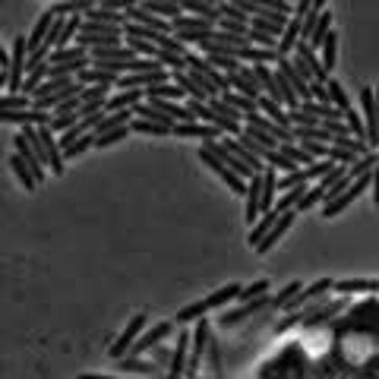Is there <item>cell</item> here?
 Wrapping results in <instances>:
<instances>
[{"instance_id": "1f68e13d", "label": "cell", "mask_w": 379, "mask_h": 379, "mask_svg": "<svg viewBox=\"0 0 379 379\" xmlns=\"http://www.w3.org/2000/svg\"><path fill=\"white\" fill-rule=\"evenodd\" d=\"M177 32H215V26L212 23H206V19H196V16H177L171 23V35H177Z\"/></svg>"}, {"instance_id": "44dd1931", "label": "cell", "mask_w": 379, "mask_h": 379, "mask_svg": "<svg viewBox=\"0 0 379 379\" xmlns=\"http://www.w3.org/2000/svg\"><path fill=\"white\" fill-rule=\"evenodd\" d=\"M54 13H51V10H45V13H41V16H38V23H35L32 26V32H28L26 35V45H28V54H32V51H38L41 45H45V38H48V32H51V26H54Z\"/></svg>"}, {"instance_id": "bcb514c9", "label": "cell", "mask_w": 379, "mask_h": 379, "mask_svg": "<svg viewBox=\"0 0 379 379\" xmlns=\"http://www.w3.org/2000/svg\"><path fill=\"white\" fill-rule=\"evenodd\" d=\"M95 145V136L92 133H85L83 140H76L73 145H67V149H63V162H67V158H79V155H85V152H89Z\"/></svg>"}, {"instance_id": "d6a6232c", "label": "cell", "mask_w": 379, "mask_h": 379, "mask_svg": "<svg viewBox=\"0 0 379 379\" xmlns=\"http://www.w3.org/2000/svg\"><path fill=\"white\" fill-rule=\"evenodd\" d=\"M10 165H13V174H16V180H19V184H23V187L28 190V193H35V190H38V180H35L32 167H28V165L23 162V158L16 155V152L10 155Z\"/></svg>"}, {"instance_id": "83f0119b", "label": "cell", "mask_w": 379, "mask_h": 379, "mask_svg": "<svg viewBox=\"0 0 379 379\" xmlns=\"http://www.w3.org/2000/svg\"><path fill=\"white\" fill-rule=\"evenodd\" d=\"M338 38H341V35L332 28V32L326 35V41L319 45V63H323L326 73H332L335 70V61H338Z\"/></svg>"}, {"instance_id": "b9f144b4", "label": "cell", "mask_w": 379, "mask_h": 379, "mask_svg": "<svg viewBox=\"0 0 379 379\" xmlns=\"http://www.w3.org/2000/svg\"><path fill=\"white\" fill-rule=\"evenodd\" d=\"M269 291H272V284H269V279H256L253 284H246L244 291H240L237 301L240 303H250V301H259V297H266Z\"/></svg>"}, {"instance_id": "91938a15", "label": "cell", "mask_w": 379, "mask_h": 379, "mask_svg": "<svg viewBox=\"0 0 379 379\" xmlns=\"http://www.w3.org/2000/svg\"><path fill=\"white\" fill-rule=\"evenodd\" d=\"M373 101H376V111H379V83H376V89H373Z\"/></svg>"}, {"instance_id": "ee69618b", "label": "cell", "mask_w": 379, "mask_h": 379, "mask_svg": "<svg viewBox=\"0 0 379 379\" xmlns=\"http://www.w3.org/2000/svg\"><path fill=\"white\" fill-rule=\"evenodd\" d=\"M279 152H281L284 158H291V162H294L297 167H310V165H313V158L301 149V145H294V142H281V149H279Z\"/></svg>"}, {"instance_id": "f1b7e54d", "label": "cell", "mask_w": 379, "mask_h": 379, "mask_svg": "<svg viewBox=\"0 0 379 379\" xmlns=\"http://www.w3.org/2000/svg\"><path fill=\"white\" fill-rule=\"evenodd\" d=\"M79 83H83V85H105V89H111V85H118V83H120V76H114L111 70L89 67L85 73H79Z\"/></svg>"}, {"instance_id": "4fadbf2b", "label": "cell", "mask_w": 379, "mask_h": 379, "mask_svg": "<svg viewBox=\"0 0 379 379\" xmlns=\"http://www.w3.org/2000/svg\"><path fill=\"white\" fill-rule=\"evenodd\" d=\"M145 95L140 89H120L111 92V98L105 101V114H118V111H133L136 105H142Z\"/></svg>"}, {"instance_id": "7c38bea8", "label": "cell", "mask_w": 379, "mask_h": 379, "mask_svg": "<svg viewBox=\"0 0 379 379\" xmlns=\"http://www.w3.org/2000/svg\"><path fill=\"white\" fill-rule=\"evenodd\" d=\"M294 57L303 63V67L310 70V76H313V83H329V73L323 70V63H319V54L313 51L307 41H297V48H294Z\"/></svg>"}, {"instance_id": "9f6ffc18", "label": "cell", "mask_w": 379, "mask_h": 379, "mask_svg": "<svg viewBox=\"0 0 379 379\" xmlns=\"http://www.w3.org/2000/svg\"><path fill=\"white\" fill-rule=\"evenodd\" d=\"M370 193H373V202L379 209V165L373 167V174H370Z\"/></svg>"}, {"instance_id": "db71d44e", "label": "cell", "mask_w": 379, "mask_h": 379, "mask_svg": "<svg viewBox=\"0 0 379 379\" xmlns=\"http://www.w3.org/2000/svg\"><path fill=\"white\" fill-rule=\"evenodd\" d=\"M209 360H212V373H218V367H222V354H218V345H215V338H209Z\"/></svg>"}, {"instance_id": "d590c367", "label": "cell", "mask_w": 379, "mask_h": 379, "mask_svg": "<svg viewBox=\"0 0 379 379\" xmlns=\"http://www.w3.org/2000/svg\"><path fill=\"white\" fill-rule=\"evenodd\" d=\"M332 19H335V16H332V10L326 6V10L319 13V23H316V28H313V38H310V48H313V51H319V45L326 41V35L332 32Z\"/></svg>"}, {"instance_id": "9a60e30c", "label": "cell", "mask_w": 379, "mask_h": 379, "mask_svg": "<svg viewBox=\"0 0 379 379\" xmlns=\"http://www.w3.org/2000/svg\"><path fill=\"white\" fill-rule=\"evenodd\" d=\"M332 284H335V279H316L313 284H303L301 294H297L294 301L288 303V313H301V310L313 301V297H319V294H326V291H332Z\"/></svg>"}, {"instance_id": "ffe728a7", "label": "cell", "mask_w": 379, "mask_h": 379, "mask_svg": "<svg viewBox=\"0 0 379 379\" xmlns=\"http://www.w3.org/2000/svg\"><path fill=\"white\" fill-rule=\"evenodd\" d=\"M345 297H341V301H332V303H326V307H313V310H301V323L303 326H307V329H313V326H323L326 323V319H329V316H335V313H341V310H345Z\"/></svg>"}, {"instance_id": "f5cc1de1", "label": "cell", "mask_w": 379, "mask_h": 379, "mask_svg": "<svg viewBox=\"0 0 379 379\" xmlns=\"http://www.w3.org/2000/svg\"><path fill=\"white\" fill-rule=\"evenodd\" d=\"M332 167H335V162H329V158H323V162H313L310 167H303V174H307V180H323L326 177V174H329L332 171Z\"/></svg>"}, {"instance_id": "3957f363", "label": "cell", "mask_w": 379, "mask_h": 379, "mask_svg": "<svg viewBox=\"0 0 379 379\" xmlns=\"http://www.w3.org/2000/svg\"><path fill=\"white\" fill-rule=\"evenodd\" d=\"M145 323H149V316L145 313H136L133 319H130L127 326H123V332L118 335V341H114L111 348H108V354L114 357V360H120V357H127L130 354V348L136 345V338L145 332Z\"/></svg>"}, {"instance_id": "680465c9", "label": "cell", "mask_w": 379, "mask_h": 379, "mask_svg": "<svg viewBox=\"0 0 379 379\" xmlns=\"http://www.w3.org/2000/svg\"><path fill=\"white\" fill-rule=\"evenodd\" d=\"M0 89H6V70H0Z\"/></svg>"}, {"instance_id": "836d02e7", "label": "cell", "mask_w": 379, "mask_h": 379, "mask_svg": "<svg viewBox=\"0 0 379 379\" xmlns=\"http://www.w3.org/2000/svg\"><path fill=\"white\" fill-rule=\"evenodd\" d=\"M222 101H224V105L234 108V111H237L244 120L250 118V114H256V111H259L256 101H253V98H244V95H237V92H224V95H222Z\"/></svg>"}, {"instance_id": "e0dca14e", "label": "cell", "mask_w": 379, "mask_h": 379, "mask_svg": "<svg viewBox=\"0 0 379 379\" xmlns=\"http://www.w3.org/2000/svg\"><path fill=\"white\" fill-rule=\"evenodd\" d=\"M114 370L118 373H127V376H158V363L152 360H142V357H120L114 360Z\"/></svg>"}, {"instance_id": "4316f807", "label": "cell", "mask_w": 379, "mask_h": 379, "mask_svg": "<svg viewBox=\"0 0 379 379\" xmlns=\"http://www.w3.org/2000/svg\"><path fill=\"white\" fill-rule=\"evenodd\" d=\"M301 19L303 16H291L288 26H284L281 41H279V61H281V57H291V51H294L297 41H301Z\"/></svg>"}, {"instance_id": "8fae6325", "label": "cell", "mask_w": 379, "mask_h": 379, "mask_svg": "<svg viewBox=\"0 0 379 379\" xmlns=\"http://www.w3.org/2000/svg\"><path fill=\"white\" fill-rule=\"evenodd\" d=\"M199 162H202V165H206V167H209V171H215V177H222V180H224V184H228L231 190H234V193H237V196H244V193H246V180H240V177H237V174H234V171H231V167H224L222 162H215V158H212V155H209V152H206V149H199Z\"/></svg>"}, {"instance_id": "d4e9b609", "label": "cell", "mask_w": 379, "mask_h": 379, "mask_svg": "<svg viewBox=\"0 0 379 379\" xmlns=\"http://www.w3.org/2000/svg\"><path fill=\"white\" fill-rule=\"evenodd\" d=\"M89 51L83 45H67V48H54L48 54V67H63V63H76V61H85Z\"/></svg>"}, {"instance_id": "60d3db41", "label": "cell", "mask_w": 379, "mask_h": 379, "mask_svg": "<svg viewBox=\"0 0 379 379\" xmlns=\"http://www.w3.org/2000/svg\"><path fill=\"white\" fill-rule=\"evenodd\" d=\"M130 133H145V136H171L174 130H171V127H162V123H152V120H140V118H133V123H130Z\"/></svg>"}, {"instance_id": "5bb4252c", "label": "cell", "mask_w": 379, "mask_h": 379, "mask_svg": "<svg viewBox=\"0 0 379 379\" xmlns=\"http://www.w3.org/2000/svg\"><path fill=\"white\" fill-rule=\"evenodd\" d=\"M246 212L244 218L250 224H256L259 218H262V174H256V177H250L246 180Z\"/></svg>"}, {"instance_id": "ac0fdd59", "label": "cell", "mask_w": 379, "mask_h": 379, "mask_svg": "<svg viewBox=\"0 0 379 379\" xmlns=\"http://www.w3.org/2000/svg\"><path fill=\"white\" fill-rule=\"evenodd\" d=\"M174 136H180V140H202V142H209V140H222V133L212 127V123H177L174 127Z\"/></svg>"}, {"instance_id": "f907efd6", "label": "cell", "mask_w": 379, "mask_h": 379, "mask_svg": "<svg viewBox=\"0 0 379 379\" xmlns=\"http://www.w3.org/2000/svg\"><path fill=\"white\" fill-rule=\"evenodd\" d=\"M301 149L307 152L313 162H323V158H329V145L323 142H313V140H301Z\"/></svg>"}, {"instance_id": "ba28073f", "label": "cell", "mask_w": 379, "mask_h": 379, "mask_svg": "<svg viewBox=\"0 0 379 379\" xmlns=\"http://www.w3.org/2000/svg\"><path fill=\"white\" fill-rule=\"evenodd\" d=\"M171 329H174V323H155V326H149V329H145L140 338H136V345L130 348V357H142L145 351H152V348H158V341L162 338H167V335H171Z\"/></svg>"}, {"instance_id": "5b68a950", "label": "cell", "mask_w": 379, "mask_h": 379, "mask_svg": "<svg viewBox=\"0 0 379 379\" xmlns=\"http://www.w3.org/2000/svg\"><path fill=\"white\" fill-rule=\"evenodd\" d=\"M35 130H38V142H41V152H45V165L51 167V174L63 177V152H61L57 136L48 127H35Z\"/></svg>"}, {"instance_id": "7bdbcfd3", "label": "cell", "mask_w": 379, "mask_h": 379, "mask_svg": "<svg viewBox=\"0 0 379 379\" xmlns=\"http://www.w3.org/2000/svg\"><path fill=\"white\" fill-rule=\"evenodd\" d=\"M332 145H338V149H348V152H354L357 158H363V155H370V145L367 142H360V140H354L351 133H345V136H338V140H332Z\"/></svg>"}, {"instance_id": "9c48e42d", "label": "cell", "mask_w": 379, "mask_h": 379, "mask_svg": "<svg viewBox=\"0 0 379 379\" xmlns=\"http://www.w3.org/2000/svg\"><path fill=\"white\" fill-rule=\"evenodd\" d=\"M363 190H370V174H367V177H357L354 184H351V187L345 190V193L338 196V199L326 202V206H323V218H335V215L341 212V209H348V206H351V202H354L357 196L363 193Z\"/></svg>"}, {"instance_id": "f35d334b", "label": "cell", "mask_w": 379, "mask_h": 379, "mask_svg": "<svg viewBox=\"0 0 379 379\" xmlns=\"http://www.w3.org/2000/svg\"><path fill=\"white\" fill-rule=\"evenodd\" d=\"M108 98H111V89L105 85H83L79 92V105H105Z\"/></svg>"}, {"instance_id": "8d00e7d4", "label": "cell", "mask_w": 379, "mask_h": 379, "mask_svg": "<svg viewBox=\"0 0 379 379\" xmlns=\"http://www.w3.org/2000/svg\"><path fill=\"white\" fill-rule=\"evenodd\" d=\"M301 291H303V281H288V284H284V288L279 291V294H275V297H269V307H272V310L288 307V303L294 301V297L301 294Z\"/></svg>"}, {"instance_id": "f546056e", "label": "cell", "mask_w": 379, "mask_h": 379, "mask_svg": "<svg viewBox=\"0 0 379 379\" xmlns=\"http://www.w3.org/2000/svg\"><path fill=\"white\" fill-rule=\"evenodd\" d=\"M92 6H95L92 0H61V4L51 6V13L57 19H70V16H79V13H89Z\"/></svg>"}, {"instance_id": "681fc988", "label": "cell", "mask_w": 379, "mask_h": 379, "mask_svg": "<svg viewBox=\"0 0 379 379\" xmlns=\"http://www.w3.org/2000/svg\"><path fill=\"white\" fill-rule=\"evenodd\" d=\"M127 136H130V127H120V130H114V133H105V136H95V149H108V145L127 140Z\"/></svg>"}, {"instance_id": "7402d4cb", "label": "cell", "mask_w": 379, "mask_h": 379, "mask_svg": "<svg viewBox=\"0 0 379 379\" xmlns=\"http://www.w3.org/2000/svg\"><path fill=\"white\" fill-rule=\"evenodd\" d=\"M145 13H152V16L165 19V23H174L177 16H184V6L174 4V0H145V4H140Z\"/></svg>"}, {"instance_id": "2e32d148", "label": "cell", "mask_w": 379, "mask_h": 379, "mask_svg": "<svg viewBox=\"0 0 379 379\" xmlns=\"http://www.w3.org/2000/svg\"><path fill=\"white\" fill-rule=\"evenodd\" d=\"M294 218H297V209H294V212H281V215H279V222H275L272 228H269V234L262 237V244L256 246V253H269V250H272V246L279 244V240H281V237L291 231V224H294Z\"/></svg>"}, {"instance_id": "74e56055", "label": "cell", "mask_w": 379, "mask_h": 379, "mask_svg": "<svg viewBox=\"0 0 379 379\" xmlns=\"http://www.w3.org/2000/svg\"><path fill=\"white\" fill-rule=\"evenodd\" d=\"M345 127H348V133H351L354 140L367 142V123H363V118H360V111H357V108H348V111H345Z\"/></svg>"}, {"instance_id": "cb8c5ba5", "label": "cell", "mask_w": 379, "mask_h": 379, "mask_svg": "<svg viewBox=\"0 0 379 379\" xmlns=\"http://www.w3.org/2000/svg\"><path fill=\"white\" fill-rule=\"evenodd\" d=\"M341 294H379V279H341L332 284Z\"/></svg>"}, {"instance_id": "816d5d0a", "label": "cell", "mask_w": 379, "mask_h": 379, "mask_svg": "<svg viewBox=\"0 0 379 379\" xmlns=\"http://www.w3.org/2000/svg\"><path fill=\"white\" fill-rule=\"evenodd\" d=\"M329 162H335L338 167H348V165L357 162V155L348 152V149H338V145H329Z\"/></svg>"}, {"instance_id": "484cf974", "label": "cell", "mask_w": 379, "mask_h": 379, "mask_svg": "<svg viewBox=\"0 0 379 379\" xmlns=\"http://www.w3.org/2000/svg\"><path fill=\"white\" fill-rule=\"evenodd\" d=\"M237 61L240 63H279V51H269V48H256V45H246V48H240L237 51Z\"/></svg>"}, {"instance_id": "f6af8a7d", "label": "cell", "mask_w": 379, "mask_h": 379, "mask_svg": "<svg viewBox=\"0 0 379 379\" xmlns=\"http://www.w3.org/2000/svg\"><path fill=\"white\" fill-rule=\"evenodd\" d=\"M262 162H266V167H275V171H284V174L297 171V165L291 162V158H284L279 149H275V152H266V155H262Z\"/></svg>"}, {"instance_id": "8992f818", "label": "cell", "mask_w": 379, "mask_h": 379, "mask_svg": "<svg viewBox=\"0 0 379 379\" xmlns=\"http://www.w3.org/2000/svg\"><path fill=\"white\" fill-rule=\"evenodd\" d=\"M228 89L237 92V95H244V98H253V101L262 98L259 79H256V73H253V67H240V73H231V76H228Z\"/></svg>"}, {"instance_id": "ab89813d", "label": "cell", "mask_w": 379, "mask_h": 379, "mask_svg": "<svg viewBox=\"0 0 379 379\" xmlns=\"http://www.w3.org/2000/svg\"><path fill=\"white\" fill-rule=\"evenodd\" d=\"M326 89H329V105H335L341 114H345L348 108H351V98H348V92H345V89H341V83H338V79H332V76H329Z\"/></svg>"}, {"instance_id": "d6986e66", "label": "cell", "mask_w": 379, "mask_h": 379, "mask_svg": "<svg viewBox=\"0 0 379 379\" xmlns=\"http://www.w3.org/2000/svg\"><path fill=\"white\" fill-rule=\"evenodd\" d=\"M85 23H98V26H118L123 28L127 26V16H123L120 10H114V6L108 4H95L89 13H85Z\"/></svg>"}, {"instance_id": "e575fe53", "label": "cell", "mask_w": 379, "mask_h": 379, "mask_svg": "<svg viewBox=\"0 0 379 379\" xmlns=\"http://www.w3.org/2000/svg\"><path fill=\"white\" fill-rule=\"evenodd\" d=\"M275 222H279V212H275V209H272V212H266V215H262V218H259L256 224H253L250 237H246V240H250V246H253V250H256V246L262 244V237L269 234V228H272Z\"/></svg>"}, {"instance_id": "30bf717a", "label": "cell", "mask_w": 379, "mask_h": 379, "mask_svg": "<svg viewBox=\"0 0 379 379\" xmlns=\"http://www.w3.org/2000/svg\"><path fill=\"white\" fill-rule=\"evenodd\" d=\"M79 98H73V101H67L63 108H57L54 114H51V123H48V130L54 136H61V133H67V130H73L79 123Z\"/></svg>"}, {"instance_id": "4dcf8cb0", "label": "cell", "mask_w": 379, "mask_h": 379, "mask_svg": "<svg viewBox=\"0 0 379 379\" xmlns=\"http://www.w3.org/2000/svg\"><path fill=\"white\" fill-rule=\"evenodd\" d=\"M256 108H259V114H266L272 123H279V127H284V130H291V118H288V111H284L281 105H275V101H269L266 95L256 101Z\"/></svg>"}, {"instance_id": "277c9868", "label": "cell", "mask_w": 379, "mask_h": 379, "mask_svg": "<svg viewBox=\"0 0 379 379\" xmlns=\"http://www.w3.org/2000/svg\"><path fill=\"white\" fill-rule=\"evenodd\" d=\"M184 63H187V67L193 70V73H199V76H206L209 83L215 85V89H218V98H222L224 92H231V89H228V76H224V73H218V70L212 67V63H209V57H202V54H193V51H187Z\"/></svg>"}, {"instance_id": "c3c4849f", "label": "cell", "mask_w": 379, "mask_h": 379, "mask_svg": "<svg viewBox=\"0 0 379 379\" xmlns=\"http://www.w3.org/2000/svg\"><path fill=\"white\" fill-rule=\"evenodd\" d=\"M155 48H158V51H165V54H177V57H187V48L180 45V41L174 38V35H162V38L155 41Z\"/></svg>"}, {"instance_id": "52a82bcc", "label": "cell", "mask_w": 379, "mask_h": 379, "mask_svg": "<svg viewBox=\"0 0 379 379\" xmlns=\"http://www.w3.org/2000/svg\"><path fill=\"white\" fill-rule=\"evenodd\" d=\"M187 351H190V332L184 329L174 338V351L167 357V373L165 379H184L187 376Z\"/></svg>"}, {"instance_id": "6da1fadb", "label": "cell", "mask_w": 379, "mask_h": 379, "mask_svg": "<svg viewBox=\"0 0 379 379\" xmlns=\"http://www.w3.org/2000/svg\"><path fill=\"white\" fill-rule=\"evenodd\" d=\"M240 291H244V288H240L237 281L224 284V288L212 291V294L202 297V301H193V303H187V307H180V310H177V316H174V323H177V326L199 323V319H206V313H212V310H218V307H228L231 301H237Z\"/></svg>"}, {"instance_id": "603a6c76", "label": "cell", "mask_w": 379, "mask_h": 379, "mask_svg": "<svg viewBox=\"0 0 379 379\" xmlns=\"http://www.w3.org/2000/svg\"><path fill=\"white\" fill-rule=\"evenodd\" d=\"M184 13L196 19H206V23H212L218 28V19H222V13H218V4H209V0H184Z\"/></svg>"}, {"instance_id": "6f0895ef", "label": "cell", "mask_w": 379, "mask_h": 379, "mask_svg": "<svg viewBox=\"0 0 379 379\" xmlns=\"http://www.w3.org/2000/svg\"><path fill=\"white\" fill-rule=\"evenodd\" d=\"M76 379H118V376H105V373H79Z\"/></svg>"}, {"instance_id": "7a4b0ae2", "label": "cell", "mask_w": 379, "mask_h": 379, "mask_svg": "<svg viewBox=\"0 0 379 379\" xmlns=\"http://www.w3.org/2000/svg\"><path fill=\"white\" fill-rule=\"evenodd\" d=\"M26 63H28V45L26 35H19V38H13V57H10V70H6V89L13 95H23V83L28 76Z\"/></svg>"}, {"instance_id": "7dc6e473", "label": "cell", "mask_w": 379, "mask_h": 379, "mask_svg": "<svg viewBox=\"0 0 379 379\" xmlns=\"http://www.w3.org/2000/svg\"><path fill=\"white\" fill-rule=\"evenodd\" d=\"M28 108V95H0V114L4 111H23Z\"/></svg>"}, {"instance_id": "11a10c76", "label": "cell", "mask_w": 379, "mask_h": 379, "mask_svg": "<svg viewBox=\"0 0 379 379\" xmlns=\"http://www.w3.org/2000/svg\"><path fill=\"white\" fill-rule=\"evenodd\" d=\"M297 323H301V313H288V316H284L281 323L275 326V332H288L291 326H297Z\"/></svg>"}]
</instances>
